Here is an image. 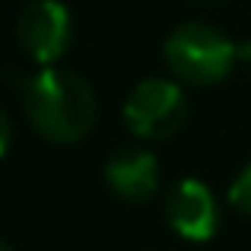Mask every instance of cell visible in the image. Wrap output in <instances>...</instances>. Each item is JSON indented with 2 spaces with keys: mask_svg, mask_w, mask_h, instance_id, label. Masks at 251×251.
<instances>
[{
  "mask_svg": "<svg viewBox=\"0 0 251 251\" xmlns=\"http://www.w3.org/2000/svg\"><path fill=\"white\" fill-rule=\"evenodd\" d=\"M121 111L140 140H169L188 121V96L178 80L147 76L127 92Z\"/></svg>",
  "mask_w": 251,
  "mask_h": 251,
  "instance_id": "obj_3",
  "label": "cell"
},
{
  "mask_svg": "<svg viewBox=\"0 0 251 251\" xmlns=\"http://www.w3.org/2000/svg\"><path fill=\"white\" fill-rule=\"evenodd\" d=\"M229 207L242 216H251V162L229 184Z\"/></svg>",
  "mask_w": 251,
  "mask_h": 251,
  "instance_id": "obj_7",
  "label": "cell"
},
{
  "mask_svg": "<svg viewBox=\"0 0 251 251\" xmlns=\"http://www.w3.org/2000/svg\"><path fill=\"white\" fill-rule=\"evenodd\" d=\"M166 223L184 242H207L220 226V207L213 191L197 178H181L166 194Z\"/></svg>",
  "mask_w": 251,
  "mask_h": 251,
  "instance_id": "obj_5",
  "label": "cell"
},
{
  "mask_svg": "<svg viewBox=\"0 0 251 251\" xmlns=\"http://www.w3.org/2000/svg\"><path fill=\"white\" fill-rule=\"evenodd\" d=\"M105 184L127 203H147L159 188V162L143 147H121L105 159Z\"/></svg>",
  "mask_w": 251,
  "mask_h": 251,
  "instance_id": "obj_6",
  "label": "cell"
},
{
  "mask_svg": "<svg viewBox=\"0 0 251 251\" xmlns=\"http://www.w3.org/2000/svg\"><path fill=\"white\" fill-rule=\"evenodd\" d=\"M10 143H13V124L6 118V111L0 108V159L10 153Z\"/></svg>",
  "mask_w": 251,
  "mask_h": 251,
  "instance_id": "obj_8",
  "label": "cell"
},
{
  "mask_svg": "<svg viewBox=\"0 0 251 251\" xmlns=\"http://www.w3.org/2000/svg\"><path fill=\"white\" fill-rule=\"evenodd\" d=\"M16 42L25 57L42 67H54L74 42V19L61 0H32L16 19Z\"/></svg>",
  "mask_w": 251,
  "mask_h": 251,
  "instance_id": "obj_4",
  "label": "cell"
},
{
  "mask_svg": "<svg viewBox=\"0 0 251 251\" xmlns=\"http://www.w3.org/2000/svg\"><path fill=\"white\" fill-rule=\"evenodd\" d=\"M162 57L172 76L191 86H216L232 74L239 45L210 23H181L166 35Z\"/></svg>",
  "mask_w": 251,
  "mask_h": 251,
  "instance_id": "obj_2",
  "label": "cell"
},
{
  "mask_svg": "<svg viewBox=\"0 0 251 251\" xmlns=\"http://www.w3.org/2000/svg\"><path fill=\"white\" fill-rule=\"evenodd\" d=\"M0 251H16V248H13L10 242H3V239H0Z\"/></svg>",
  "mask_w": 251,
  "mask_h": 251,
  "instance_id": "obj_9",
  "label": "cell"
},
{
  "mask_svg": "<svg viewBox=\"0 0 251 251\" xmlns=\"http://www.w3.org/2000/svg\"><path fill=\"white\" fill-rule=\"evenodd\" d=\"M23 111L42 140L67 147L96 127L99 102L76 70L45 67L23 83Z\"/></svg>",
  "mask_w": 251,
  "mask_h": 251,
  "instance_id": "obj_1",
  "label": "cell"
}]
</instances>
